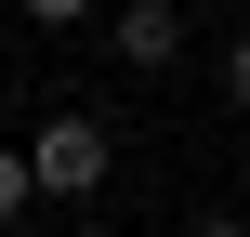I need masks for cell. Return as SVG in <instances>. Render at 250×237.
Wrapping results in <instances>:
<instances>
[{"label":"cell","mask_w":250,"mask_h":237,"mask_svg":"<svg viewBox=\"0 0 250 237\" xmlns=\"http://www.w3.org/2000/svg\"><path fill=\"white\" fill-rule=\"evenodd\" d=\"M26 172H40V198H53V211H92V198H105V172H119V132H105L92 106H53V119L26 132Z\"/></svg>","instance_id":"1"},{"label":"cell","mask_w":250,"mask_h":237,"mask_svg":"<svg viewBox=\"0 0 250 237\" xmlns=\"http://www.w3.org/2000/svg\"><path fill=\"white\" fill-rule=\"evenodd\" d=\"M185 0H105V53L132 66V79H158V66H185Z\"/></svg>","instance_id":"2"},{"label":"cell","mask_w":250,"mask_h":237,"mask_svg":"<svg viewBox=\"0 0 250 237\" xmlns=\"http://www.w3.org/2000/svg\"><path fill=\"white\" fill-rule=\"evenodd\" d=\"M40 211V172H26V145H0V224H26Z\"/></svg>","instance_id":"3"},{"label":"cell","mask_w":250,"mask_h":237,"mask_svg":"<svg viewBox=\"0 0 250 237\" xmlns=\"http://www.w3.org/2000/svg\"><path fill=\"white\" fill-rule=\"evenodd\" d=\"M211 92H224V119H250V40H224V66H211Z\"/></svg>","instance_id":"4"},{"label":"cell","mask_w":250,"mask_h":237,"mask_svg":"<svg viewBox=\"0 0 250 237\" xmlns=\"http://www.w3.org/2000/svg\"><path fill=\"white\" fill-rule=\"evenodd\" d=\"M13 13H26V26H92L105 0H13Z\"/></svg>","instance_id":"5"},{"label":"cell","mask_w":250,"mask_h":237,"mask_svg":"<svg viewBox=\"0 0 250 237\" xmlns=\"http://www.w3.org/2000/svg\"><path fill=\"white\" fill-rule=\"evenodd\" d=\"M185 237H250V211H198V224H185Z\"/></svg>","instance_id":"6"},{"label":"cell","mask_w":250,"mask_h":237,"mask_svg":"<svg viewBox=\"0 0 250 237\" xmlns=\"http://www.w3.org/2000/svg\"><path fill=\"white\" fill-rule=\"evenodd\" d=\"M66 237H105V224H92V211H66Z\"/></svg>","instance_id":"7"}]
</instances>
